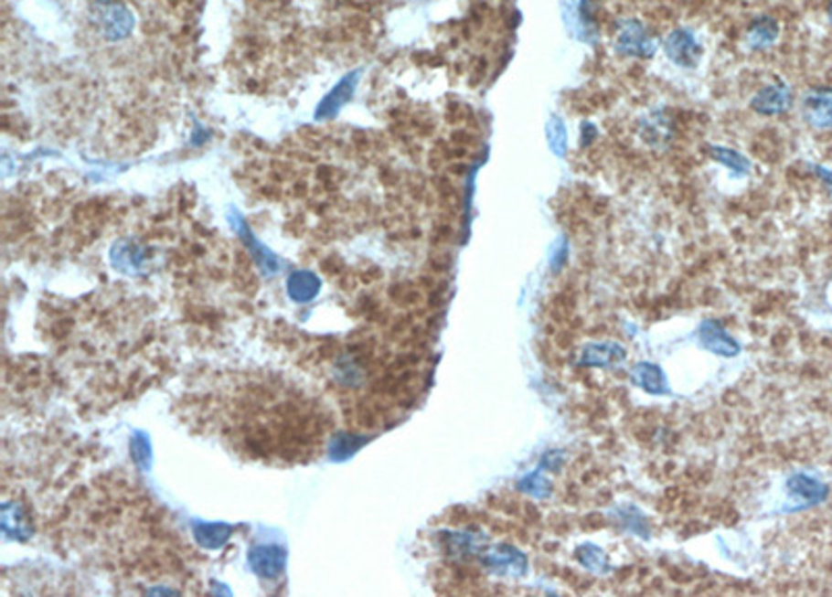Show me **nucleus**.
I'll use <instances>...</instances> for the list:
<instances>
[{"mask_svg":"<svg viewBox=\"0 0 832 597\" xmlns=\"http://www.w3.org/2000/svg\"><path fill=\"white\" fill-rule=\"evenodd\" d=\"M564 26L577 40L595 44L600 37V0H560Z\"/></svg>","mask_w":832,"mask_h":597,"instance_id":"f257e3e1","label":"nucleus"},{"mask_svg":"<svg viewBox=\"0 0 832 597\" xmlns=\"http://www.w3.org/2000/svg\"><path fill=\"white\" fill-rule=\"evenodd\" d=\"M92 21L107 40H123L133 29V15L117 0H98L90 9Z\"/></svg>","mask_w":832,"mask_h":597,"instance_id":"f03ea898","label":"nucleus"},{"mask_svg":"<svg viewBox=\"0 0 832 597\" xmlns=\"http://www.w3.org/2000/svg\"><path fill=\"white\" fill-rule=\"evenodd\" d=\"M616 50H618V55H623V57L649 59L656 55L657 42L643 21L629 17V19L618 21Z\"/></svg>","mask_w":832,"mask_h":597,"instance_id":"7ed1b4c3","label":"nucleus"},{"mask_svg":"<svg viewBox=\"0 0 832 597\" xmlns=\"http://www.w3.org/2000/svg\"><path fill=\"white\" fill-rule=\"evenodd\" d=\"M481 564L489 572L506 579H520L528 572V558L525 551L510 546V543H499V546L487 548L479 556Z\"/></svg>","mask_w":832,"mask_h":597,"instance_id":"20e7f679","label":"nucleus"},{"mask_svg":"<svg viewBox=\"0 0 832 597\" xmlns=\"http://www.w3.org/2000/svg\"><path fill=\"white\" fill-rule=\"evenodd\" d=\"M664 52L680 69H693L699 63L703 48L689 27H677L664 40Z\"/></svg>","mask_w":832,"mask_h":597,"instance_id":"39448f33","label":"nucleus"},{"mask_svg":"<svg viewBox=\"0 0 832 597\" xmlns=\"http://www.w3.org/2000/svg\"><path fill=\"white\" fill-rule=\"evenodd\" d=\"M801 115L812 130H832V86L807 90L801 98Z\"/></svg>","mask_w":832,"mask_h":597,"instance_id":"423d86ee","label":"nucleus"},{"mask_svg":"<svg viewBox=\"0 0 832 597\" xmlns=\"http://www.w3.org/2000/svg\"><path fill=\"white\" fill-rule=\"evenodd\" d=\"M793 102H795L793 88L789 84H784V81H774V84H768L758 90V94L752 98V109L758 112V115L774 117L789 111L793 107Z\"/></svg>","mask_w":832,"mask_h":597,"instance_id":"0eeeda50","label":"nucleus"},{"mask_svg":"<svg viewBox=\"0 0 832 597\" xmlns=\"http://www.w3.org/2000/svg\"><path fill=\"white\" fill-rule=\"evenodd\" d=\"M626 360V347L618 342H592L582 346L579 367L585 368H614Z\"/></svg>","mask_w":832,"mask_h":597,"instance_id":"6e6552de","label":"nucleus"},{"mask_svg":"<svg viewBox=\"0 0 832 597\" xmlns=\"http://www.w3.org/2000/svg\"><path fill=\"white\" fill-rule=\"evenodd\" d=\"M699 344L708 352L718 354V357L732 358L741 352V344L732 337L724 325L716 319H706L699 325Z\"/></svg>","mask_w":832,"mask_h":597,"instance_id":"1a4fd4ad","label":"nucleus"},{"mask_svg":"<svg viewBox=\"0 0 832 597\" xmlns=\"http://www.w3.org/2000/svg\"><path fill=\"white\" fill-rule=\"evenodd\" d=\"M786 491H789L795 500H801V508H812V506L827 502L830 489L827 483L816 479L814 474L795 473L791 474L789 481H786Z\"/></svg>","mask_w":832,"mask_h":597,"instance_id":"9d476101","label":"nucleus"},{"mask_svg":"<svg viewBox=\"0 0 832 597\" xmlns=\"http://www.w3.org/2000/svg\"><path fill=\"white\" fill-rule=\"evenodd\" d=\"M443 548L452 558H479L489 548V538L475 531H448L443 533Z\"/></svg>","mask_w":832,"mask_h":597,"instance_id":"9b49d317","label":"nucleus"},{"mask_svg":"<svg viewBox=\"0 0 832 597\" xmlns=\"http://www.w3.org/2000/svg\"><path fill=\"white\" fill-rule=\"evenodd\" d=\"M250 569L262 579H275L285 569V549L282 546H259L248 554Z\"/></svg>","mask_w":832,"mask_h":597,"instance_id":"f8f14e48","label":"nucleus"},{"mask_svg":"<svg viewBox=\"0 0 832 597\" xmlns=\"http://www.w3.org/2000/svg\"><path fill=\"white\" fill-rule=\"evenodd\" d=\"M672 119L666 109H656L639 121V133L652 148H664L672 140Z\"/></svg>","mask_w":832,"mask_h":597,"instance_id":"ddd939ff","label":"nucleus"},{"mask_svg":"<svg viewBox=\"0 0 832 597\" xmlns=\"http://www.w3.org/2000/svg\"><path fill=\"white\" fill-rule=\"evenodd\" d=\"M358 78H360V71L347 73L346 78L339 81V84L333 88L327 96L323 98L321 104L315 111V117L316 119L336 117L337 112L346 107V102L352 98L354 90H357V84H358Z\"/></svg>","mask_w":832,"mask_h":597,"instance_id":"4468645a","label":"nucleus"},{"mask_svg":"<svg viewBox=\"0 0 832 597\" xmlns=\"http://www.w3.org/2000/svg\"><path fill=\"white\" fill-rule=\"evenodd\" d=\"M631 381L649 396L670 394V385L668 379H666V373L660 365H656V362L647 360L637 362V365L631 368Z\"/></svg>","mask_w":832,"mask_h":597,"instance_id":"2eb2a0df","label":"nucleus"},{"mask_svg":"<svg viewBox=\"0 0 832 597\" xmlns=\"http://www.w3.org/2000/svg\"><path fill=\"white\" fill-rule=\"evenodd\" d=\"M778 36H781L778 21L774 17H768V15H762V17L753 19L749 24L745 32V44L749 50H768L770 47H774Z\"/></svg>","mask_w":832,"mask_h":597,"instance_id":"dca6fc26","label":"nucleus"},{"mask_svg":"<svg viewBox=\"0 0 832 597\" xmlns=\"http://www.w3.org/2000/svg\"><path fill=\"white\" fill-rule=\"evenodd\" d=\"M231 225L240 231V238L246 241V246L250 248V252H252L256 264H259V267L264 271V273H267V275H273V273H277L279 269H282V262H279L277 256H275L273 252H269L267 248H264L262 244H259V241H256V238L252 236V231L248 229L246 221H244V219H241L238 213L231 217Z\"/></svg>","mask_w":832,"mask_h":597,"instance_id":"f3484780","label":"nucleus"},{"mask_svg":"<svg viewBox=\"0 0 832 597\" xmlns=\"http://www.w3.org/2000/svg\"><path fill=\"white\" fill-rule=\"evenodd\" d=\"M708 153L716 163H720L722 167L729 169L732 176L745 177V176H749V171H752V163H749V158L735 148L718 146V144H714V146H708Z\"/></svg>","mask_w":832,"mask_h":597,"instance_id":"a211bd4d","label":"nucleus"},{"mask_svg":"<svg viewBox=\"0 0 832 597\" xmlns=\"http://www.w3.org/2000/svg\"><path fill=\"white\" fill-rule=\"evenodd\" d=\"M612 514H614V518L618 520L620 528H624L626 533L639 535V538H645V539L649 538L647 517L637 508V506H633V504L618 506V508Z\"/></svg>","mask_w":832,"mask_h":597,"instance_id":"6ab92c4d","label":"nucleus"},{"mask_svg":"<svg viewBox=\"0 0 832 597\" xmlns=\"http://www.w3.org/2000/svg\"><path fill=\"white\" fill-rule=\"evenodd\" d=\"M319 279L310 271H296L287 279V293L296 302H310L319 293Z\"/></svg>","mask_w":832,"mask_h":597,"instance_id":"aec40b11","label":"nucleus"},{"mask_svg":"<svg viewBox=\"0 0 832 597\" xmlns=\"http://www.w3.org/2000/svg\"><path fill=\"white\" fill-rule=\"evenodd\" d=\"M574 558H577V562L582 566V569H587L593 574L612 572V564L608 560L606 551H603L600 546H595V543H582V546H579L577 551H574Z\"/></svg>","mask_w":832,"mask_h":597,"instance_id":"412c9836","label":"nucleus"},{"mask_svg":"<svg viewBox=\"0 0 832 597\" xmlns=\"http://www.w3.org/2000/svg\"><path fill=\"white\" fill-rule=\"evenodd\" d=\"M194 535L196 541L207 549H219L223 548L231 538V527L217 525V523H194Z\"/></svg>","mask_w":832,"mask_h":597,"instance_id":"4be33fe9","label":"nucleus"},{"mask_svg":"<svg viewBox=\"0 0 832 597\" xmlns=\"http://www.w3.org/2000/svg\"><path fill=\"white\" fill-rule=\"evenodd\" d=\"M518 491H523L525 496L535 497V500H548L554 489H551V483L546 477V471L535 468V471L525 474V477L518 481Z\"/></svg>","mask_w":832,"mask_h":597,"instance_id":"5701e85b","label":"nucleus"},{"mask_svg":"<svg viewBox=\"0 0 832 597\" xmlns=\"http://www.w3.org/2000/svg\"><path fill=\"white\" fill-rule=\"evenodd\" d=\"M546 138H548V146L551 153L560 158H564L566 150H569V130H566V123L562 121V117L551 115L548 119Z\"/></svg>","mask_w":832,"mask_h":597,"instance_id":"b1692460","label":"nucleus"},{"mask_svg":"<svg viewBox=\"0 0 832 597\" xmlns=\"http://www.w3.org/2000/svg\"><path fill=\"white\" fill-rule=\"evenodd\" d=\"M365 442H367V437H358V435H352V433L337 435L336 440H333V443H331V458L333 460H344L347 456H352L354 452H357Z\"/></svg>","mask_w":832,"mask_h":597,"instance_id":"393cba45","label":"nucleus"},{"mask_svg":"<svg viewBox=\"0 0 832 597\" xmlns=\"http://www.w3.org/2000/svg\"><path fill=\"white\" fill-rule=\"evenodd\" d=\"M132 456L135 463H138L142 468H148V463H150V442H148V437L146 435H142L138 433L133 437V442H132Z\"/></svg>","mask_w":832,"mask_h":597,"instance_id":"a878e982","label":"nucleus"},{"mask_svg":"<svg viewBox=\"0 0 832 597\" xmlns=\"http://www.w3.org/2000/svg\"><path fill=\"white\" fill-rule=\"evenodd\" d=\"M564 460L566 454L562 450H548L539 460V468L541 471H560L564 466Z\"/></svg>","mask_w":832,"mask_h":597,"instance_id":"bb28decb","label":"nucleus"},{"mask_svg":"<svg viewBox=\"0 0 832 597\" xmlns=\"http://www.w3.org/2000/svg\"><path fill=\"white\" fill-rule=\"evenodd\" d=\"M566 259H569V240L562 236L554 246V252H551V271L558 273L566 264Z\"/></svg>","mask_w":832,"mask_h":597,"instance_id":"cd10ccee","label":"nucleus"},{"mask_svg":"<svg viewBox=\"0 0 832 597\" xmlns=\"http://www.w3.org/2000/svg\"><path fill=\"white\" fill-rule=\"evenodd\" d=\"M812 171L816 173V177L822 181L824 187H827V192L830 194V198H832V169L822 167V165H812Z\"/></svg>","mask_w":832,"mask_h":597,"instance_id":"c85d7f7f","label":"nucleus"},{"mask_svg":"<svg viewBox=\"0 0 832 597\" xmlns=\"http://www.w3.org/2000/svg\"><path fill=\"white\" fill-rule=\"evenodd\" d=\"M597 138V130H595V125L593 123H582L581 125V144L582 146H592V142Z\"/></svg>","mask_w":832,"mask_h":597,"instance_id":"c756f323","label":"nucleus"},{"mask_svg":"<svg viewBox=\"0 0 832 597\" xmlns=\"http://www.w3.org/2000/svg\"><path fill=\"white\" fill-rule=\"evenodd\" d=\"M828 19H830V24H832V0H830V5H828Z\"/></svg>","mask_w":832,"mask_h":597,"instance_id":"7c9ffc66","label":"nucleus"}]
</instances>
